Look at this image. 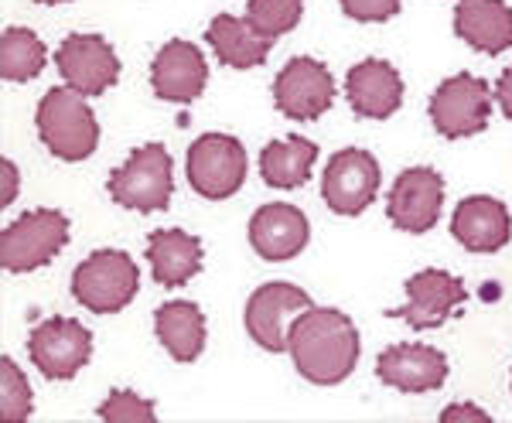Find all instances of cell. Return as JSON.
Here are the masks:
<instances>
[{
  "mask_svg": "<svg viewBox=\"0 0 512 423\" xmlns=\"http://www.w3.org/2000/svg\"><path fill=\"white\" fill-rule=\"evenodd\" d=\"M287 355L297 376L308 379L311 386H338L359 366L362 338L349 314L311 304L287 331Z\"/></svg>",
  "mask_w": 512,
  "mask_h": 423,
  "instance_id": "1",
  "label": "cell"
},
{
  "mask_svg": "<svg viewBox=\"0 0 512 423\" xmlns=\"http://www.w3.org/2000/svg\"><path fill=\"white\" fill-rule=\"evenodd\" d=\"M35 127L48 154L65 164L89 161L99 147V123L93 106L72 86H52L38 99Z\"/></svg>",
  "mask_w": 512,
  "mask_h": 423,
  "instance_id": "2",
  "label": "cell"
},
{
  "mask_svg": "<svg viewBox=\"0 0 512 423\" xmlns=\"http://www.w3.org/2000/svg\"><path fill=\"white\" fill-rule=\"evenodd\" d=\"M106 192L117 205L134 212H164L175 195V164L168 147L144 144L106 178Z\"/></svg>",
  "mask_w": 512,
  "mask_h": 423,
  "instance_id": "3",
  "label": "cell"
},
{
  "mask_svg": "<svg viewBox=\"0 0 512 423\" xmlns=\"http://www.w3.org/2000/svg\"><path fill=\"white\" fill-rule=\"evenodd\" d=\"M140 290V270L123 250H96L72 273V297L89 314H120Z\"/></svg>",
  "mask_w": 512,
  "mask_h": 423,
  "instance_id": "4",
  "label": "cell"
},
{
  "mask_svg": "<svg viewBox=\"0 0 512 423\" xmlns=\"http://www.w3.org/2000/svg\"><path fill=\"white\" fill-rule=\"evenodd\" d=\"M69 243V215L59 209L21 212L0 232V263L7 273H31L55 260Z\"/></svg>",
  "mask_w": 512,
  "mask_h": 423,
  "instance_id": "5",
  "label": "cell"
},
{
  "mask_svg": "<svg viewBox=\"0 0 512 423\" xmlns=\"http://www.w3.org/2000/svg\"><path fill=\"white\" fill-rule=\"evenodd\" d=\"M250 161H246V147L233 134H202L188 147L185 174L195 195L205 202H226L233 198L246 181Z\"/></svg>",
  "mask_w": 512,
  "mask_h": 423,
  "instance_id": "6",
  "label": "cell"
},
{
  "mask_svg": "<svg viewBox=\"0 0 512 423\" xmlns=\"http://www.w3.org/2000/svg\"><path fill=\"white\" fill-rule=\"evenodd\" d=\"M492 86L472 72L448 76L431 96V123L444 140H465L489 127L492 116Z\"/></svg>",
  "mask_w": 512,
  "mask_h": 423,
  "instance_id": "7",
  "label": "cell"
},
{
  "mask_svg": "<svg viewBox=\"0 0 512 423\" xmlns=\"http://www.w3.org/2000/svg\"><path fill=\"white\" fill-rule=\"evenodd\" d=\"M28 359L45 379L69 383L93 359V331L76 318L38 321L28 335Z\"/></svg>",
  "mask_w": 512,
  "mask_h": 423,
  "instance_id": "8",
  "label": "cell"
},
{
  "mask_svg": "<svg viewBox=\"0 0 512 423\" xmlns=\"http://www.w3.org/2000/svg\"><path fill=\"white\" fill-rule=\"evenodd\" d=\"M383 171L379 161L362 147H345L328 157L325 174H321V198L335 215L355 219L376 202Z\"/></svg>",
  "mask_w": 512,
  "mask_h": 423,
  "instance_id": "9",
  "label": "cell"
},
{
  "mask_svg": "<svg viewBox=\"0 0 512 423\" xmlns=\"http://www.w3.org/2000/svg\"><path fill=\"white\" fill-rule=\"evenodd\" d=\"M311 294L297 284H287V280H274V284L256 287L246 301V331L263 352L280 355L287 352V331H291L294 318L301 311L311 308Z\"/></svg>",
  "mask_w": 512,
  "mask_h": 423,
  "instance_id": "10",
  "label": "cell"
},
{
  "mask_svg": "<svg viewBox=\"0 0 512 423\" xmlns=\"http://www.w3.org/2000/svg\"><path fill=\"white\" fill-rule=\"evenodd\" d=\"M335 103V79L325 62L311 55H297L274 79V106L287 120L311 123L321 120Z\"/></svg>",
  "mask_w": 512,
  "mask_h": 423,
  "instance_id": "11",
  "label": "cell"
},
{
  "mask_svg": "<svg viewBox=\"0 0 512 423\" xmlns=\"http://www.w3.org/2000/svg\"><path fill=\"white\" fill-rule=\"evenodd\" d=\"M444 209V178L434 168H407L393 181L390 195H386V215L400 232L410 236H424L437 226Z\"/></svg>",
  "mask_w": 512,
  "mask_h": 423,
  "instance_id": "12",
  "label": "cell"
},
{
  "mask_svg": "<svg viewBox=\"0 0 512 423\" xmlns=\"http://www.w3.org/2000/svg\"><path fill=\"white\" fill-rule=\"evenodd\" d=\"M55 69L82 96H103L120 82V58L103 35H69L55 48Z\"/></svg>",
  "mask_w": 512,
  "mask_h": 423,
  "instance_id": "13",
  "label": "cell"
},
{
  "mask_svg": "<svg viewBox=\"0 0 512 423\" xmlns=\"http://www.w3.org/2000/svg\"><path fill=\"white\" fill-rule=\"evenodd\" d=\"M465 301L468 290L454 273L427 267L407 280V304L390 311V318H403L414 331H431L441 328L451 318V311L461 308Z\"/></svg>",
  "mask_w": 512,
  "mask_h": 423,
  "instance_id": "14",
  "label": "cell"
},
{
  "mask_svg": "<svg viewBox=\"0 0 512 423\" xmlns=\"http://www.w3.org/2000/svg\"><path fill=\"white\" fill-rule=\"evenodd\" d=\"M209 86V62H205L202 48L192 41L171 38L158 48L151 62V89L164 103L188 106Z\"/></svg>",
  "mask_w": 512,
  "mask_h": 423,
  "instance_id": "15",
  "label": "cell"
},
{
  "mask_svg": "<svg viewBox=\"0 0 512 423\" xmlns=\"http://www.w3.org/2000/svg\"><path fill=\"white\" fill-rule=\"evenodd\" d=\"M376 379L396 393H434L448 383V355L434 345H390L376 359Z\"/></svg>",
  "mask_w": 512,
  "mask_h": 423,
  "instance_id": "16",
  "label": "cell"
},
{
  "mask_svg": "<svg viewBox=\"0 0 512 423\" xmlns=\"http://www.w3.org/2000/svg\"><path fill=\"white\" fill-rule=\"evenodd\" d=\"M246 236H250V246L260 260L287 263V260H294L304 246H308L311 226H308V215L297 209V205L267 202L253 212Z\"/></svg>",
  "mask_w": 512,
  "mask_h": 423,
  "instance_id": "17",
  "label": "cell"
},
{
  "mask_svg": "<svg viewBox=\"0 0 512 423\" xmlns=\"http://www.w3.org/2000/svg\"><path fill=\"white\" fill-rule=\"evenodd\" d=\"M345 96L359 120H390L403 106V76L386 58H362L345 76Z\"/></svg>",
  "mask_w": 512,
  "mask_h": 423,
  "instance_id": "18",
  "label": "cell"
},
{
  "mask_svg": "<svg viewBox=\"0 0 512 423\" xmlns=\"http://www.w3.org/2000/svg\"><path fill=\"white\" fill-rule=\"evenodd\" d=\"M451 236L468 253H499L512 239V215L499 198L468 195L451 215Z\"/></svg>",
  "mask_w": 512,
  "mask_h": 423,
  "instance_id": "19",
  "label": "cell"
},
{
  "mask_svg": "<svg viewBox=\"0 0 512 423\" xmlns=\"http://www.w3.org/2000/svg\"><path fill=\"white\" fill-rule=\"evenodd\" d=\"M454 35L478 55H502L512 48V7L506 0H458Z\"/></svg>",
  "mask_w": 512,
  "mask_h": 423,
  "instance_id": "20",
  "label": "cell"
},
{
  "mask_svg": "<svg viewBox=\"0 0 512 423\" xmlns=\"http://www.w3.org/2000/svg\"><path fill=\"white\" fill-rule=\"evenodd\" d=\"M202 239L185 229H161L147 236V263H151L154 284L164 290L185 287L188 280L202 273Z\"/></svg>",
  "mask_w": 512,
  "mask_h": 423,
  "instance_id": "21",
  "label": "cell"
},
{
  "mask_svg": "<svg viewBox=\"0 0 512 423\" xmlns=\"http://www.w3.org/2000/svg\"><path fill=\"white\" fill-rule=\"evenodd\" d=\"M205 41H209L212 55L219 58L226 69H239L250 72L260 69L267 62L274 41L253 28L246 18H236V14H216L205 28Z\"/></svg>",
  "mask_w": 512,
  "mask_h": 423,
  "instance_id": "22",
  "label": "cell"
},
{
  "mask_svg": "<svg viewBox=\"0 0 512 423\" xmlns=\"http://www.w3.org/2000/svg\"><path fill=\"white\" fill-rule=\"evenodd\" d=\"M154 335L181 366L205 352V314L195 301H168L154 311Z\"/></svg>",
  "mask_w": 512,
  "mask_h": 423,
  "instance_id": "23",
  "label": "cell"
},
{
  "mask_svg": "<svg viewBox=\"0 0 512 423\" xmlns=\"http://www.w3.org/2000/svg\"><path fill=\"white\" fill-rule=\"evenodd\" d=\"M318 161V144L301 134L270 140L260 151V174L270 188H280V192H291V188L308 185L311 171H315Z\"/></svg>",
  "mask_w": 512,
  "mask_h": 423,
  "instance_id": "24",
  "label": "cell"
},
{
  "mask_svg": "<svg viewBox=\"0 0 512 423\" xmlns=\"http://www.w3.org/2000/svg\"><path fill=\"white\" fill-rule=\"evenodd\" d=\"M48 65V48L31 28H4L0 35V76L7 82H31Z\"/></svg>",
  "mask_w": 512,
  "mask_h": 423,
  "instance_id": "25",
  "label": "cell"
},
{
  "mask_svg": "<svg viewBox=\"0 0 512 423\" xmlns=\"http://www.w3.org/2000/svg\"><path fill=\"white\" fill-rule=\"evenodd\" d=\"M304 0H246V21L270 41L291 35L301 24Z\"/></svg>",
  "mask_w": 512,
  "mask_h": 423,
  "instance_id": "26",
  "label": "cell"
},
{
  "mask_svg": "<svg viewBox=\"0 0 512 423\" xmlns=\"http://www.w3.org/2000/svg\"><path fill=\"white\" fill-rule=\"evenodd\" d=\"M35 413V393H31L28 376L18 369L11 355L0 359V417L4 423H24Z\"/></svg>",
  "mask_w": 512,
  "mask_h": 423,
  "instance_id": "27",
  "label": "cell"
},
{
  "mask_svg": "<svg viewBox=\"0 0 512 423\" xmlns=\"http://www.w3.org/2000/svg\"><path fill=\"white\" fill-rule=\"evenodd\" d=\"M99 420L106 423H151L158 417V406L144 396L130 393V389H110L103 403H99Z\"/></svg>",
  "mask_w": 512,
  "mask_h": 423,
  "instance_id": "28",
  "label": "cell"
},
{
  "mask_svg": "<svg viewBox=\"0 0 512 423\" xmlns=\"http://www.w3.org/2000/svg\"><path fill=\"white\" fill-rule=\"evenodd\" d=\"M342 4V14L359 24H383L393 21L400 14L403 0H338Z\"/></svg>",
  "mask_w": 512,
  "mask_h": 423,
  "instance_id": "29",
  "label": "cell"
},
{
  "mask_svg": "<svg viewBox=\"0 0 512 423\" xmlns=\"http://www.w3.org/2000/svg\"><path fill=\"white\" fill-rule=\"evenodd\" d=\"M441 423H492V413L475 403H451L441 410Z\"/></svg>",
  "mask_w": 512,
  "mask_h": 423,
  "instance_id": "30",
  "label": "cell"
},
{
  "mask_svg": "<svg viewBox=\"0 0 512 423\" xmlns=\"http://www.w3.org/2000/svg\"><path fill=\"white\" fill-rule=\"evenodd\" d=\"M0 174H4V195H0V209H7V205H14V198H18L21 171H18V164H14L11 157H4V161H0Z\"/></svg>",
  "mask_w": 512,
  "mask_h": 423,
  "instance_id": "31",
  "label": "cell"
},
{
  "mask_svg": "<svg viewBox=\"0 0 512 423\" xmlns=\"http://www.w3.org/2000/svg\"><path fill=\"white\" fill-rule=\"evenodd\" d=\"M492 96H495V103H499V110L512 120V65H509L506 72H502L499 82H495Z\"/></svg>",
  "mask_w": 512,
  "mask_h": 423,
  "instance_id": "32",
  "label": "cell"
},
{
  "mask_svg": "<svg viewBox=\"0 0 512 423\" xmlns=\"http://www.w3.org/2000/svg\"><path fill=\"white\" fill-rule=\"evenodd\" d=\"M35 4H45V7H55V4H69V0H35Z\"/></svg>",
  "mask_w": 512,
  "mask_h": 423,
  "instance_id": "33",
  "label": "cell"
},
{
  "mask_svg": "<svg viewBox=\"0 0 512 423\" xmlns=\"http://www.w3.org/2000/svg\"><path fill=\"white\" fill-rule=\"evenodd\" d=\"M509 386H512V379H509Z\"/></svg>",
  "mask_w": 512,
  "mask_h": 423,
  "instance_id": "34",
  "label": "cell"
}]
</instances>
